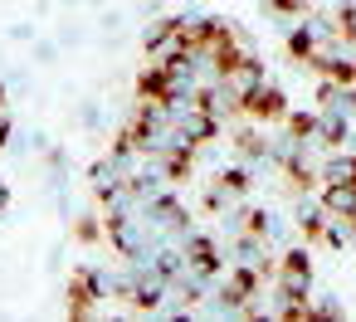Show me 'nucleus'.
I'll list each match as a JSON object with an SVG mask.
<instances>
[{
	"label": "nucleus",
	"mask_w": 356,
	"mask_h": 322,
	"mask_svg": "<svg viewBox=\"0 0 356 322\" xmlns=\"http://www.w3.org/2000/svg\"><path fill=\"white\" fill-rule=\"evenodd\" d=\"M239 113L249 118V122H259V127H268V122H283V113H288V93L278 88V83H259L244 103H239Z\"/></svg>",
	"instance_id": "2"
},
{
	"label": "nucleus",
	"mask_w": 356,
	"mask_h": 322,
	"mask_svg": "<svg viewBox=\"0 0 356 322\" xmlns=\"http://www.w3.org/2000/svg\"><path fill=\"white\" fill-rule=\"evenodd\" d=\"M215 186H220V191H229V195H234V200H239V195H244V191H249V186H254V176H249V166H225V171H220V181H215Z\"/></svg>",
	"instance_id": "5"
},
{
	"label": "nucleus",
	"mask_w": 356,
	"mask_h": 322,
	"mask_svg": "<svg viewBox=\"0 0 356 322\" xmlns=\"http://www.w3.org/2000/svg\"><path fill=\"white\" fill-rule=\"evenodd\" d=\"M6 205H10V186H6V181H0V210H6Z\"/></svg>",
	"instance_id": "9"
},
{
	"label": "nucleus",
	"mask_w": 356,
	"mask_h": 322,
	"mask_svg": "<svg viewBox=\"0 0 356 322\" xmlns=\"http://www.w3.org/2000/svg\"><path fill=\"white\" fill-rule=\"evenodd\" d=\"M166 288H171V283H166L156 268L137 273V278H132V293H127L132 312H156V307H161V298H166Z\"/></svg>",
	"instance_id": "3"
},
{
	"label": "nucleus",
	"mask_w": 356,
	"mask_h": 322,
	"mask_svg": "<svg viewBox=\"0 0 356 322\" xmlns=\"http://www.w3.org/2000/svg\"><path fill=\"white\" fill-rule=\"evenodd\" d=\"M74 234H79L83 244H93V239H103V225H98V215H83V220L74 225Z\"/></svg>",
	"instance_id": "6"
},
{
	"label": "nucleus",
	"mask_w": 356,
	"mask_h": 322,
	"mask_svg": "<svg viewBox=\"0 0 356 322\" xmlns=\"http://www.w3.org/2000/svg\"><path fill=\"white\" fill-rule=\"evenodd\" d=\"M6 142H10V118H0V152H6Z\"/></svg>",
	"instance_id": "8"
},
{
	"label": "nucleus",
	"mask_w": 356,
	"mask_h": 322,
	"mask_svg": "<svg viewBox=\"0 0 356 322\" xmlns=\"http://www.w3.org/2000/svg\"><path fill=\"white\" fill-rule=\"evenodd\" d=\"M264 10H273V15H302L307 0H264Z\"/></svg>",
	"instance_id": "7"
},
{
	"label": "nucleus",
	"mask_w": 356,
	"mask_h": 322,
	"mask_svg": "<svg viewBox=\"0 0 356 322\" xmlns=\"http://www.w3.org/2000/svg\"><path fill=\"white\" fill-rule=\"evenodd\" d=\"M293 220H298V230H302L307 239H317V234L327 230V220H332V215H327L317 200H298V215H293Z\"/></svg>",
	"instance_id": "4"
},
{
	"label": "nucleus",
	"mask_w": 356,
	"mask_h": 322,
	"mask_svg": "<svg viewBox=\"0 0 356 322\" xmlns=\"http://www.w3.org/2000/svg\"><path fill=\"white\" fill-rule=\"evenodd\" d=\"M273 288H278L283 303H302V298L312 293V259H307V249H288V254L278 259Z\"/></svg>",
	"instance_id": "1"
},
{
	"label": "nucleus",
	"mask_w": 356,
	"mask_h": 322,
	"mask_svg": "<svg viewBox=\"0 0 356 322\" xmlns=\"http://www.w3.org/2000/svg\"><path fill=\"white\" fill-rule=\"evenodd\" d=\"M0 108H6V83H0Z\"/></svg>",
	"instance_id": "10"
}]
</instances>
